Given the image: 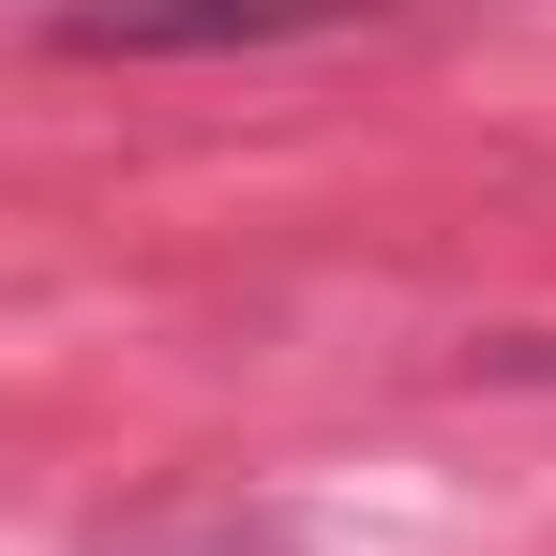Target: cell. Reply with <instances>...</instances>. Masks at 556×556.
I'll return each mask as SVG.
<instances>
[{
	"label": "cell",
	"mask_w": 556,
	"mask_h": 556,
	"mask_svg": "<svg viewBox=\"0 0 556 556\" xmlns=\"http://www.w3.org/2000/svg\"><path fill=\"white\" fill-rule=\"evenodd\" d=\"M346 15H376V0H61L46 46H76V61H241V46H301Z\"/></svg>",
	"instance_id": "6da1fadb"
}]
</instances>
